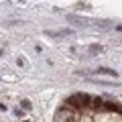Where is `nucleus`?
<instances>
[{
	"label": "nucleus",
	"instance_id": "obj_2",
	"mask_svg": "<svg viewBox=\"0 0 122 122\" xmlns=\"http://www.w3.org/2000/svg\"><path fill=\"white\" fill-rule=\"evenodd\" d=\"M77 100H79V104H81V108H87V106L92 104V98L87 96V94H77Z\"/></svg>",
	"mask_w": 122,
	"mask_h": 122
},
{
	"label": "nucleus",
	"instance_id": "obj_8",
	"mask_svg": "<svg viewBox=\"0 0 122 122\" xmlns=\"http://www.w3.org/2000/svg\"><path fill=\"white\" fill-rule=\"evenodd\" d=\"M77 8H79V10H81V8H83V10H87V8H90V4H81V2H79Z\"/></svg>",
	"mask_w": 122,
	"mask_h": 122
},
{
	"label": "nucleus",
	"instance_id": "obj_7",
	"mask_svg": "<svg viewBox=\"0 0 122 122\" xmlns=\"http://www.w3.org/2000/svg\"><path fill=\"white\" fill-rule=\"evenodd\" d=\"M20 106H22V110H30V108H33L30 100H22V102H20Z\"/></svg>",
	"mask_w": 122,
	"mask_h": 122
},
{
	"label": "nucleus",
	"instance_id": "obj_9",
	"mask_svg": "<svg viewBox=\"0 0 122 122\" xmlns=\"http://www.w3.org/2000/svg\"><path fill=\"white\" fill-rule=\"evenodd\" d=\"M118 112H122V108H120V110H118Z\"/></svg>",
	"mask_w": 122,
	"mask_h": 122
},
{
	"label": "nucleus",
	"instance_id": "obj_5",
	"mask_svg": "<svg viewBox=\"0 0 122 122\" xmlns=\"http://www.w3.org/2000/svg\"><path fill=\"white\" fill-rule=\"evenodd\" d=\"M87 49H90V53H102V51H104V47H102V45H90Z\"/></svg>",
	"mask_w": 122,
	"mask_h": 122
},
{
	"label": "nucleus",
	"instance_id": "obj_3",
	"mask_svg": "<svg viewBox=\"0 0 122 122\" xmlns=\"http://www.w3.org/2000/svg\"><path fill=\"white\" fill-rule=\"evenodd\" d=\"M102 108H106L108 112H118V110H120V106H118L116 102H104V106H102Z\"/></svg>",
	"mask_w": 122,
	"mask_h": 122
},
{
	"label": "nucleus",
	"instance_id": "obj_6",
	"mask_svg": "<svg viewBox=\"0 0 122 122\" xmlns=\"http://www.w3.org/2000/svg\"><path fill=\"white\" fill-rule=\"evenodd\" d=\"M92 104H94V108H102L104 102H102V98H92Z\"/></svg>",
	"mask_w": 122,
	"mask_h": 122
},
{
	"label": "nucleus",
	"instance_id": "obj_1",
	"mask_svg": "<svg viewBox=\"0 0 122 122\" xmlns=\"http://www.w3.org/2000/svg\"><path fill=\"white\" fill-rule=\"evenodd\" d=\"M96 73H104V75H110V77H118V71L116 69H110V67H98Z\"/></svg>",
	"mask_w": 122,
	"mask_h": 122
},
{
	"label": "nucleus",
	"instance_id": "obj_10",
	"mask_svg": "<svg viewBox=\"0 0 122 122\" xmlns=\"http://www.w3.org/2000/svg\"><path fill=\"white\" fill-rule=\"evenodd\" d=\"M25 122H29V120H25Z\"/></svg>",
	"mask_w": 122,
	"mask_h": 122
},
{
	"label": "nucleus",
	"instance_id": "obj_4",
	"mask_svg": "<svg viewBox=\"0 0 122 122\" xmlns=\"http://www.w3.org/2000/svg\"><path fill=\"white\" fill-rule=\"evenodd\" d=\"M67 104H69V106H73V108H81V104H79V100H77V96H73V98H69V100H67Z\"/></svg>",
	"mask_w": 122,
	"mask_h": 122
}]
</instances>
